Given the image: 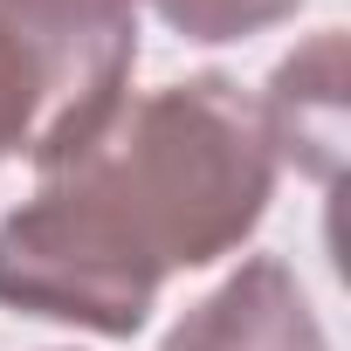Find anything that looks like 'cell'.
<instances>
[{"instance_id": "obj_1", "label": "cell", "mask_w": 351, "mask_h": 351, "mask_svg": "<svg viewBox=\"0 0 351 351\" xmlns=\"http://www.w3.org/2000/svg\"><path fill=\"white\" fill-rule=\"evenodd\" d=\"M276 200V145L228 76L117 97L0 221V303L97 337L145 330L165 276L234 255Z\"/></svg>"}, {"instance_id": "obj_2", "label": "cell", "mask_w": 351, "mask_h": 351, "mask_svg": "<svg viewBox=\"0 0 351 351\" xmlns=\"http://www.w3.org/2000/svg\"><path fill=\"white\" fill-rule=\"evenodd\" d=\"M158 351H330V344L296 276L276 255H255L172 324Z\"/></svg>"}, {"instance_id": "obj_3", "label": "cell", "mask_w": 351, "mask_h": 351, "mask_svg": "<svg viewBox=\"0 0 351 351\" xmlns=\"http://www.w3.org/2000/svg\"><path fill=\"white\" fill-rule=\"evenodd\" d=\"M337 62H344V42H337V28H324L303 56H289L276 69L269 97L255 104L262 131L276 145V165L289 158V165L317 172V180L337 172V145H344V76H337Z\"/></svg>"}, {"instance_id": "obj_4", "label": "cell", "mask_w": 351, "mask_h": 351, "mask_svg": "<svg viewBox=\"0 0 351 351\" xmlns=\"http://www.w3.org/2000/svg\"><path fill=\"white\" fill-rule=\"evenodd\" d=\"M49 28H138V0H0Z\"/></svg>"}]
</instances>
